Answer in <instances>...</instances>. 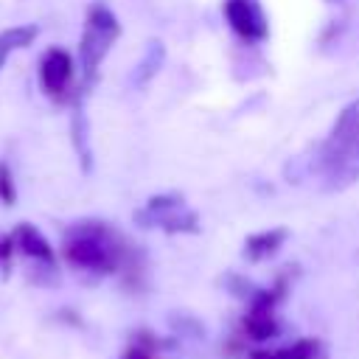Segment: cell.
<instances>
[{
	"instance_id": "obj_10",
	"label": "cell",
	"mask_w": 359,
	"mask_h": 359,
	"mask_svg": "<svg viewBox=\"0 0 359 359\" xmlns=\"http://www.w3.org/2000/svg\"><path fill=\"white\" fill-rule=\"evenodd\" d=\"M283 241H286V230H283V227L252 233V236L244 241V255H247L250 261H264V258L275 255Z\"/></svg>"
},
{
	"instance_id": "obj_12",
	"label": "cell",
	"mask_w": 359,
	"mask_h": 359,
	"mask_svg": "<svg viewBox=\"0 0 359 359\" xmlns=\"http://www.w3.org/2000/svg\"><path fill=\"white\" fill-rule=\"evenodd\" d=\"M17 199V185H14V171L6 160H0V202L3 205H14Z\"/></svg>"
},
{
	"instance_id": "obj_1",
	"label": "cell",
	"mask_w": 359,
	"mask_h": 359,
	"mask_svg": "<svg viewBox=\"0 0 359 359\" xmlns=\"http://www.w3.org/2000/svg\"><path fill=\"white\" fill-rule=\"evenodd\" d=\"M314 174L325 191H345L359 180V98L331 123L314 154Z\"/></svg>"
},
{
	"instance_id": "obj_13",
	"label": "cell",
	"mask_w": 359,
	"mask_h": 359,
	"mask_svg": "<svg viewBox=\"0 0 359 359\" xmlns=\"http://www.w3.org/2000/svg\"><path fill=\"white\" fill-rule=\"evenodd\" d=\"M331 3H337V0H331Z\"/></svg>"
},
{
	"instance_id": "obj_11",
	"label": "cell",
	"mask_w": 359,
	"mask_h": 359,
	"mask_svg": "<svg viewBox=\"0 0 359 359\" xmlns=\"http://www.w3.org/2000/svg\"><path fill=\"white\" fill-rule=\"evenodd\" d=\"M160 62H163V45H160V42H151V45H149V50H146V59L140 62L137 81H146L154 70H160Z\"/></svg>"
},
{
	"instance_id": "obj_4",
	"label": "cell",
	"mask_w": 359,
	"mask_h": 359,
	"mask_svg": "<svg viewBox=\"0 0 359 359\" xmlns=\"http://www.w3.org/2000/svg\"><path fill=\"white\" fill-rule=\"evenodd\" d=\"M286 297V278H278V283H272L269 289H258L250 294L244 317H241V331L247 339L252 342H266L272 337L280 334V317L278 309Z\"/></svg>"
},
{
	"instance_id": "obj_2",
	"label": "cell",
	"mask_w": 359,
	"mask_h": 359,
	"mask_svg": "<svg viewBox=\"0 0 359 359\" xmlns=\"http://www.w3.org/2000/svg\"><path fill=\"white\" fill-rule=\"evenodd\" d=\"M65 255L81 269L115 272L126 255V244L121 233L104 222H76L65 233Z\"/></svg>"
},
{
	"instance_id": "obj_6",
	"label": "cell",
	"mask_w": 359,
	"mask_h": 359,
	"mask_svg": "<svg viewBox=\"0 0 359 359\" xmlns=\"http://www.w3.org/2000/svg\"><path fill=\"white\" fill-rule=\"evenodd\" d=\"M76 70H79V65L65 48H59V45L45 48V53L39 56V65H36V79H39L42 93L53 101H65L73 90Z\"/></svg>"
},
{
	"instance_id": "obj_8",
	"label": "cell",
	"mask_w": 359,
	"mask_h": 359,
	"mask_svg": "<svg viewBox=\"0 0 359 359\" xmlns=\"http://www.w3.org/2000/svg\"><path fill=\"white\" fill-rule=\"evenodd\" d=\"M320 356H323V342L314 337H303L278 348H255L250 353V359H320Z\"/></svg>"
},
{
	"instance_id": "obj_3",
	"label": "cell",
	"mask_w": 359,
	"mask_h": 359,
	"mask_svg": "<svg viewBox=\"0 0 359 359\" xmlns=\"http://www.w3.org/2000/svg\"><path fill=\"white\" fill-rule=\"evenodd\" d=\"M121 36V22L115 17V11L107 3H93L84 14V25H81V36H79V76L84 84H93L104 59L109 56V50L115 48Z\"/></svg>"
},
{
	"instance_id": "obj_7",
	"label": "cell",
	"mask_w": 359,
	"mask_h": 359,
	"mask_svg": "<svg viewBox=\"0 0 359 359\" xmlns=\"http://www.w3.org/2000/svg\"><path fill=\"white\" fill-rule=\"evenodd\" d=\"M222 14L230 31L244 42H264L269 36V20L261 0H224Z\"/></svg>"
},
{
	"instance_id": "obj_5",
	"label": "cell",
	"mask_w": 359,
	"mask_h": 359,
	"mask_svg": "<svg viewBox=\"0 0 359 359\" xmlns=\"http://www.w3.org/2000/svg\"><path fill=\"white\" fill-rule=\"evenodd\" d=\"M137 222L143 227H157V230H165V233H196L199 230L196 213L185 205V199L180 194L151 196L137 210Z\"/></svg>"
},
{
	"instance_id": "obj_9",
	"label": "cell",
	"mask_w": 359,
	"mask_h": 359,
	"mask_svg": "<svg viewBox=\"0 0 359 359\" xmlns=\"http://www.w3.org/2000/svg\"><path fill=\"white\" fill-rule=\"evenodd\" d=\"M36 36H39V25L36 22H20V25H11V28H3L0 31V73L8 65V59L14 53L31 48Z\"/></svg>"
}]
</instances>
